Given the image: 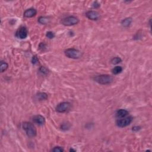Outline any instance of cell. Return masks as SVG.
Returning <instances> with one entry per match:
<instances>
[{
    "label": "cell",
    "mask_w": 152,
    "mask_h": 152,
    "mask_svg": "<svg viewBox=\"0 0 152 152\" xmlns=\"http://www.w3.org/2000/svg\"><path fill=\"white\" fill-rule=\"evenodd\" d=\"M100 6H101V4H100L99 3H98V2H97V1L94 2L93 5H92V7H93L94 8H98Z\"/></svg>",
    "instance_id": "603a6c76"
},
{
    "label": "cell",
    "mask_w": 152,
    "mask_h": 152,
    "mask_svg": "<svg viewBox=\"0 0 152 152\" xmlns=\"http://www.w3.org/2000/svg\"><path fill=\"white\" fill-rule=\"evenodd\" d=\"M32 64H33V65H36V64L39 63V59H38V58H37L36 55H34L33 56L32 59Z\"/></svg>",
    "instance_id": "7402d4cb"
},
{
    "label": "cell",
    "mask_w": 152,
    "mask_h": 152,
    "mask_svg": "<svg viewBox=\"0 0 152 152\" xmlns=\"http://www.w3.org/2000/svg\"><path fill=\"white\" fill-rule=\"evenodd\" d=\"M38 22L41 24H46L49 22V19L46 17L42 16L38 18Z\"/></svg>",
    "instance_id": "5bb4252c"
},
{
    "label": "cell",
    "mask_w": 152,
    "mask_h": 152,
    "mask_svg": "<svg viewBox=\"0 0 152 152\" xmlns=\"http://www.w3.org/2000/svg\"><path fill=\"white\" fill-rule=\"evenodd\" d=\"M28 31L27 28L24 26L20 27L15 33V36L17 38L20 39H24L27 37Z\"/></svg>",
    "instance_id": "52a82bcc"
},
{
    "label": "cell",
    "mask_w": 152,
    "mask_h": 152,
    "mask_svg": "<svg viewBox=\"0 0 152 152\" xmlns=\"http://www.w3.org/2000/svg\"><path fill=\"white\" fill-rule=\"evenodd\" d=\"M70 152H76V150H74L73 149H71L70 150Z\"/></svg>",
    "instance_id": "d4e9b609"
},
{
    "label": "cell",
    "mask_w": 152,
    "mask_h": 152,
    "mask_svg": "<svg viewBox=\"0 0 152 152\" xmlns=\"http://www.w3.org/2000/svg\"><path fill=\"white\" fill-rule=\"evenodd\" d=\"M129 114V112L126 109H120V110L117 111L116 112V117L119 119L124 118V117H127Z\"/></svg>",
    "instance_id": "8fae6325"
},
{
    "label": "cell",
    "mask_w": 152,
    "mask_h": 152,
    "mask_svg": "<svg viewBox=\"0 0 152 152\" xmlns=\"http://www.w3.org/2000/svg\"><path fill=\"white\" fill-rule=\"evenodd\" d=\"M86 17L91 20H98L100 18V14L96 11H89L86 12Z\"/></svg>",
    "instance_id": "ba28073f"
},
{
    "label": "cell",
    "mask_w": 152,
    "mask_h": 152,
    "mask_svg": "<svg viewBox=\"0 0 152 152\" xmlns=\"http://www.w3.org/2000/svg\"><path fill=\"white\" fill-rule=\"evenodd\" d=\"M37 14V11L34 8H30L26 10L24 12V16L26 18H31L35 16Z\"/></svg>",
    "instance_id": "30bf717a"
},
{
    "label": "cell",
    "mask_w": 152,
    "mask_h": 152,
    "mask_svg": "<svg viewBox=\"0 0 152 152\" xmlns=\"http://www.w3.org/2000/svg\"><path fill=\"white\" fill-rule=\"evenodd\" d=\"M8 67V64L7 62L4 61H1V64H0V68H1V73H3L7 70V69Z\"/></svg>",
    "instance_id": "2e32d148"
},
{
    "label": "cell",
    "mask_w": 152,
    "mask_h": 152,
    "mask_svg": "<svg viewBox=\"0 0 152 152\" xmlns=\"http://www.w3.org/2000/svg\"><path fill=\"white\" fill-rule=\"evenodd\" d=\"M52 151L54 152H62L64 151V149L62 148L61 147L56 146V147H55L52 150Z\"/></svg>",
    "instance_id": "44dd1931"
},
{
    "label": "cell",
    "mask_w": 152,
    "mask_h": 152,
    "mask_svg": "<svg viewBox=\"0 0 152 152\" xmlns=\"http://www.w3.org/2000/svg\"><path fill=\"white\" fill-rule=\"evenodd\" d=\"M46 36L48 37V38H49V39H51L54 38L55 36V33L54 32L49 31V32H48L46 33Z\"/></svg>",
    "instance_id": "ffe728a7"
},
{
    "label": "cell",
    "mask_w": 152,
    "mask_h": 152,
    "mask_svg": "<svg viewBox=\"0 0 152 152\" xmlns=\"http://www.w3.org/2000/svg\"><path fill=\"white\" fill-rule=\"evenodd\" d=\"M39 71L40 72V73H42L43 75H45V76L49 73V70H48V69L43 66L40 67Z\"/></svg>",
    "instance_id": "ac0fdd59"
},
{
    "label": "cell",
    "mask_w": 152,
    "mask_h": 152,
    "mask_svg": "<svg viewBox=\"0 0 152 152\" xmlns=\"http://www.w3.org/2000/svg\"><path fill=\"white\" fill-rule=\"evenodd\" d=\"M122 71H123V68L121 66H116L112 70V73L115 75H117L118 74H120Z\"/></svg>",
    "instance_id": "9a60e30c"
},
{
    "label": "cell",
    "mask_w": 152,
    "mask_h": 152,
    "mask_svg": "<svg viewBox=\"0 0 152 152\" xmlns=\"http://www.w3.org/2000/svg\"><path fill=\"white\" fill-rule=\"evenodd\" d=\"M133 20L132 18L131 17H127L124 19L121 22V25L124 27H128L131 25V23H132Z\"/></svg>",
    "instance_id": "7c38bea8"
},
{
    "label": "cell",
    "mask_w": 152,
    "mask_h": 152,
    "mask_svg": "<svg viewBox=\"0 0 152 152\" xmlns=\"http://www.w3.org/2000/svg\"><path fill=\"white\" fill-rule=\"evenodd\" d=\"M22 128L29 137L32 138L36 136V129L33 124L29 122H24L22 124Z\"/></svg>",
    "instance_id": "6da1fadb"
},
{
    "label": "cell",
    "mask_w": 152,
    "mask_h": 152,
    "mask_svg": "<svg viewBox=\"0 0 152 152\" xmlns=\"http://www.w3.org/2000/svg\"><path fill=\"white\" fill-rule=\"evenodd\" d=\"M65 56L71 59H79L81 56V52L78 49L74 48H69L65 50Z\"/></svg>",
    "instance_id": "3957f363"
},
{
    "label": "cell",
    "mask_w": 152,
    "mask_h": 152,
    "mask_svg": "<svg viewBox=\"0 0 152 152\" xmlns=\"http://www.w3.org/2000/svg\"><path fill=\"white\" fill-rule=\"evenodd\" d=\"M70 128V124L69 123H64L62 124L61 126V130H64V131H66V130H68Z\"/></svg>",
    "instance_id": "d6986e66"
},
{
    "label": "cell",
    "mask_w": 152,
    "mask_h": 152,
    "mask_svg": "<svg viewBox=\"0 0 152 152\" xmlns=\"http://www.w3.org/2000/svg\"><path fill=\"white\" fill-rule=\"evenodd\" d=\"M133 120V118L131 116H129V117H125L124 118H120L117 121V123H116V124H117V126L118 127L120 128H124L125 127L128 126L130 124L132 123Z\"/></svg>",
    "instance_id": "5b68a950"
},
{
    "label": "cell",
    "mask_w": 152,
    "mask_h": 152,
    "mask_svg": "<svg viewBox=\"0 0 152 152\" xmlns=\"http://www.w3.org/2000/svg\"><path fill=\"white\" fill-rule=\"evenodd\" d=\"M79 22V20L77 17L75 16H68L65 18H62L61 20V23L64 26H71L78 24Z\"/></svg>",
    "instance_id": "277c9868"
},
{
    "label": "cell",
    "mask_w": 152,
    "mask_h": 152,
    "mask_svg": "<svg viewBox=\"0 0 152 152\" xmlns=\"http://www.w3.org/2000/svg\"><path fill=\"white\" fill-rule=\"evenodd\" d=\"M36 98L39 101H44L48 98V94L44 92H40L36 95Z\"/></svg>",
    "instance_id": "4fadbf2b"
},
{
    "label": "cell",
    "mask_w": 152,
    "mask_h": 152,
    "mask_svg": "<svg viewBox=\"0 0 152 152\" xmlns=\"http://www.w3.org/2000/svg\"><path fill=\"white\" fill-rule=\"evenodd\" d=\"M122 62V59L120 58V57H115L111 59V63L114 65H117V64H118L119 63Z\"/></svg>",
    "instance_id": "e0dca14e"
},
{
    "label": "cell",
    "mask_w": 152,
    "mask_h": 152,
    "mask_svg": "<svg viewBox=\"0 0 152 152\" xmlns=\"http://www.w3.org/2000/svg\"><path fill=\"white\" fill-rule=\"evenodd\" d=\"M94 80L98 83L102 85H106V84H109L112 83L114 81V79L110 75L108 74H102L99 76H96L93 78Z\"/></svg>",
    "instance_id": "7a4b0ae2"
},
{
    "label": "cell",
    "mask_w": 152,
    "mask_h": 152,
    "mask_svg": "<svg viewBox=\"0 0 152 152\" xmlns=\"http://www.w3.org/2000/svg\"><path fill=\"white\" fill-rule=\"evenodd\" d=\"M32 121L34 123L36 124L37 125H43L45 123V119L43 116L40 115H35L33 117Z\"/></svg>",
    "instance_id": "9c48e42d"
},
{
    "label": "cell",
    "mask_w": 152,
    "mask_h": 152,
    "mask_svg": "<svg viewBox=\"0 0 152 152\" xmlns=\"http://www.w3.org/2000/svg\"><path fill=\"white\" fill-rule=\"evenodd\" d=\"M71 107V103L68 102H64L60 103L56 106V112L59 113H64L68 111Z\"/></svg>",
    "instance_id": "8992f818"
},
{
    "label": "cell",
    "mask_w": 152,
    "mask_h": 152,
    "mask_svg": "<svg viewBox=\"0 0 152 152\" xmlns=\"http://www.w3.org/2000/svg\"><path fill=\"white\" fill-rule=\"evenodd\" d=\"M140 129H141V127H140L135 126L133 128V131H135V132H137V131H139Z\"/></svg>",
    "instance_id": "cb8c5ba5"
}]
</instances>
